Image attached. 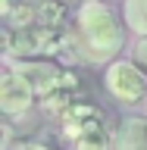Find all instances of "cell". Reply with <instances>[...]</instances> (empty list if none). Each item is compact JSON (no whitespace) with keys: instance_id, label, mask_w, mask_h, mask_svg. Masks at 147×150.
I'll return each instance as SVG.
<instances>
[{"instance_id":"cell-1","label":"cell","mask_w":147,"mask_h":150,"mask_svg":"<svg viewBox=\"0 0 147 150\" xmlns=\"http://www.w3.org/2000/svg\"><path fill=\"white\" fill-rule=\"evenodd\" d=\"M125 25L103 0H85L75 9L72 22V44L88 63H107L110 66L122 50Z\"/></svg>"},{"instance_id":"cell-2","label":"cell","mask_w":147,"mask_h":150,"mask_svg":"<svg viewBox=\"0 0 147 150\" xmlns=\"http://www.w3.org/2000/svg\"><path fill=\"white\" fill-rule=\"evenodd\" d=\"M66 44L69 38L63 28H50L41 22L3 31V47L9 59H53L56 53L66 50Z\"/></svg>"},{"instance_id":"cell-3","label":"cell","mask_w":147,"mask_h":150,"mask_svg":"<svg viewBox=\"0 0 147 150\" xmlns=\"http://www.w3.org/2000/svg\"><path fill=\"white\" fill-rule=\"evenodd\" d=\"M103 84H107V91L119 103H125V106H135V103L147 100V69L141 63L113 59V63L107 66Z\"/></svg>"},{"instance_id":"cell-4","label":"cell","mask_w":147,"mask_h":150,"mask_svg":"<svg viewBox=\"0 0 147 150\" xmlns=\"http://www.w3.org/2000/svg\"><path fill=\"white\" fill-rule=\"evenodd\" d=\"M38 100L41 97H38L35 84L28 81L25 75H19L16 69L3 72V78H0V110H3V116H9V119L25 116Z\"/></svg>"},{"instance_id":"cell-5","label":"cell","mask_w":147,"mask_h":150,"mask_svg":"<svg viewBox=\"0 0 147 150\" xmlns=\"http://www.w3.org/2000/svg\"><path fill=\"white\" fill-rule=\"evenodd\" d=\"M60 122H63V134L69 141H75V138H82V134H88V131L103 128V110L97 103H91V100H75L60 116Z\"/></svg>"},{"instance_id":"cell-6","label":"cell","mask_w":147,"mask_h":150,"mask_svg":"<svg viewBox=\"0 0 147 150\" xmlns=\"http://www.w3.org/2000/svg\"><path fill=\"white\" fill-rule=\"evenodd\" d=\"M9 63H13L9 69H16L19 75H25L28 81L35 84L38 97H44V94L63 78V72H66L56 59H9Z\"/></svg>"},{"instance_id":"cell-7","label":"cell","mask_w":147,"mask_h":150,"mask_svg":"<svg viewBox=\"0 0 147 150\" xmlns=\"http://www.w3.org/2000/svg\"><path fill=\"white\" fill-rule=\"evenodd\" d=\"M78 88H82V78H78V72L75 69H66L63 78L50 88V91L41 97V106H44L47 112H53V116H63L69 106L75 103V94H78Z\"/></svg>"},{"instance_id":"cell-8","label":"cell","mask_w":147,"mask_h":150,"mask_svg":"<svg viewBox=\"0 0 147 150\" xmlns=\"http://www.w3.org/2000/svg\"><path fill=\"white\" fill-rule=\"evenodd\" d=\"M113 150H147V116H129L119 122Z\"/></svg>"},{"instance_id":"cell-9","label":"cell","mask_w":147,"mask_h":150,"mask_svg":"<svg viewBox=\"0 0 147 150\" xmlns=\"http://www.w3.org/2000/svg\"><path fill=\"white\" fill-rule=\"evenodd\" d=\"M122 19H125V28H131L138 38H147V0H125Z\"/></svg>"},{"instance_id":"cell-10","label":"cell","mask_w":147,"mask_h":150,"mask_svg":"<svg viewBox=\"0 0 147 150\" xmlns=\"http://www.w3.org/2000/svg\"><path fill=\"white\" fill-rule=\"evenodd\" d=\"M66 19H69V6L63 0H44L38 6V22L41 25H50V28H63Z\"/></svg>"},{"instance_id":"cell-11","label":"cell","mask_w":147,"mask_h":150,"mask_svg":"<svg viewBox=\"0 0 147 150\" xmlns=\"http://www.w3.org/2000/svg\"><path fill=\"white\" fill-rule=\"evenodd\" d=\"M72 150H113L110 147V134H107V128L88 131V134L72 141Z\"/></svg>"},{"instance_id":"cell-12","label":"cell","mask_w":147,"mask_h":150,"mask_svg":"<svg viewBox=\"0 0 147 150\" xmlns=\"http://www.w3.org/2000/svg\"><path fill=\"white\" fill-rule=\"evenodd\" d=\"M135 63L147 69V38H138V44H135Z\"/></svg>"},{"instance_id":"cell-13","label":"cell","mask_w":147,"mask_h":150,"mask_svg":"<svg viewBox=\"0 0 147 150\" xmlns=\"http://www.w3.org/2000/svg\"><path fill=\"white\" fill-rule=\"evenodd\" d=\"M25 150H56V147H53V144H28Z\"/></svg>"},{"instance_id":"cell-14","label":"cell","mask_w":147,"mask_h":150,"mask_svg":"<svg viewBox=\"0 0 147 150\" xmlns=\"http://www.w3.org/2000/svg\"><path fill=\"white\" fill-rule=\"evenodd\" d=\"M16 3H22V0H3V3H0V9H3V13H9Z\"/></svg>"}]
</instances>
